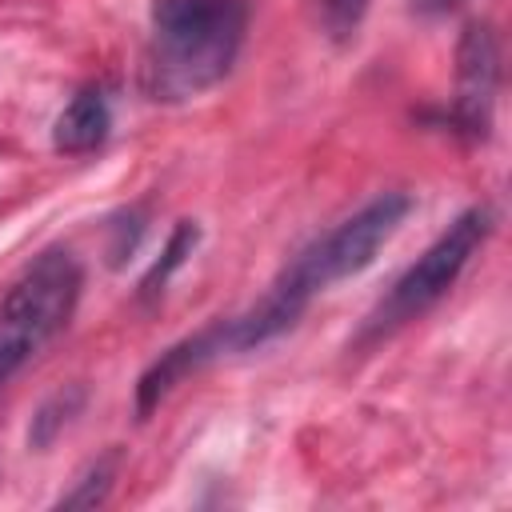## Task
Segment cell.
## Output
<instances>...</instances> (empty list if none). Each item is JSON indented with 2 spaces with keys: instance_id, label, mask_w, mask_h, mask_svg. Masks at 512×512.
I'll use <instances>...</instances> for the list:
<instances>
[{
  "instance_id": "1",
  "label": "cell",
  "mask_w": 512,
  "mask_h": 512,
  "mask_svg": "<svg viewBox=\"0 0 512 512\" xmlns=\"http://www.w3.org/2000/svg\"><path fill=\"white\" fill-rule=\"evenodd\" d=\"M408 212H412V196L380 192L360 212H352L348 220L328 228L320 240H312L276 276V284L260 296L256 308H248L244 316L220 320L224 324V348L228 352H248V348H260V344L276 340L280 332H288L320 292H328L332 284L364 272L376 260V252L396 236V228L408 220Z\"/></svg>"
},
{
  "instance_id": "2",
  "label": "cell",
  "mask_w": 512,
  "mask_h": 512,
  "mask_svg": "<svg viewBox=\"0 0 512 512\" xmlns=\"http://www.w3.org/2000/svg\"><path fill=\"white\" fill-rule=\"evenodd\" d=\"M248 0H156L144 52L152 100H192L216 88L248 36Z\"/></svg>"
},
{
  "instance_id": "3",
  "label": "cell",
  "mask_w": 512,
  "mask_h": 512,
  "mask_svg": "<svg viewBox=\"0 0 512 512\" xmlns=\"http://www.w3.org/2000/svg\"><path fill=\"white\" fill-rule=\"evenodd\" d=\"M84 288L80 260L68 248L40 252L0 304V384H8L76 312Z\"/></svg>"
},
{
  "instance_id": "4",
  "label": "cell",
  "mask_w": 512,
  "mask_h": 512,
  "mask_svg": "<svg viewBox=\"0 0 512 512\" xmlns=\"http://www.w3.org/2000/svg\"><path fill=\"white\" fill-rule=\"evenodd\" d=\"M492 232V208H464L420 256L416 264H408L396 284L384 292V300L364 316L356 344H376L392 332H400L404 324L420 320L428 308H436L448 288L460 280V272L468 268V260L476 256V248L488 240Z\"/></svg>"
},
{
  "instance_id": "5",
  "label": "cell",
  "mask_w": 512,
  "mask_h": 512,
  "mask_svg": "<svg viewBox=\"0 0 512 512\" xmlns=\"http://www.w3.org/2000/svg\"><path fill=\"white\" fill-rule=\"evenodd\" d=\"M500 88V44L492 24L472 20L456 48V96H452V124L468 140H484L492 128Z\"/></svg>"
},
{
  "instance_id": "6",
  "label": "cell",
  "mask_w": 512,
  "mask_h": 512,
  "mask_svg": "<svg viewBox=\"0 0 512 512\" xmlns=\"http://www.w3.org/2000/svg\"><path fill=\"white\" fill-rule=\"evenodd\" d=\"M216 356H224V332H220V320L208 324V328H200L196 336L172 344L168 352H160V360H156V364L140 376V384H136V412L148 416V412L172 392V384H180L188 372H196L200 364H208V360H216Z\"/></svg>"
},
{
  "instance_id": "7",
  "label": "cell",
  "mask_w": 512,
  "mask_h": 512,
  "mask_svg": "<svg viewBox=\"0 0 512 512\" xmlns=\"http://www.w3.org/2000/svg\"><path fill=\"white\" fill-rule=\"evenodd\" d=\"M112 132V104L104 88H80L64 112L52 124V148L64 156H84L92 148H100Z\"/></svg>"
},
{
  "instance_id": "8",
  "label": "cell",
  "mask_w": 512,
  "mask_h": 512,
  "mask_svg": "<svg viewBox=\"0 0 512 512\" xmlns=\"http://www.w3.org/2000/svg\"><path fill=\"white\" fill-rule=\"evenodd\" d=\"M196 224L192 220H180L176 228H172V236H168V244H164V252H160V260L144 272V280H140V296L148 300V296H160L164 292V284H168V276L192 256V248H196Z\"/></svg>"
},
{
  "instance_id": "9",
  "label": "cell",
  "mask_w": 512,
  "mask_h": 512,
  "mask_svg": "<svg viewBox=\"0 0 512 512\" xmlns=\"http://www.w3.org/2000/svg\"><path fill=\"white\" fill-rule=\"evenodd\" d=\"M80 404H84V388H68V392H56L36 416H32V444L36 448H44V444H52L56 440V432L80 412Z\"/></svg>"
},
{
  "instance_id": "10",
  "label": "cell",
  "mask_w": 512,
  "mask_h": 512,
  "mask_svg": "<svg viewBox=\"0 0 512 512\" xmlns=\"http://www.w3.org/2000/svg\"><path fill=\"white\" fill-rule=\"evenodd\" d=\"M112 480H116V452H108L104 460H96L80 476V484L68 496H60V508H96V504H104L108 492H112Z\"/></svg>"
},
{
  "instance_id": "11",
  "label": "cell",
  "mask_w": 512,
  "mask_h": 512,
  "mask_svg": "<svg viewBox=\"0 0 512 512\" xmlns=\"http://www.w3.org/2000/svg\"><path fill=\"white\" fill-rule=\"evenodd\" d=\"M368 12V0H320V16H324V28L332 40H352L360 20Z\"/></svg>"
},
{
  "instance_id": "12",
  "label": "cell",
  "mask_w": 512,
  "mask_h": 512,
  "mask_svg": "<svg viewBox=\"0 0 512 512\" xmlns=\"http://www.w3.org/2000/svg\"><path fill=\"white\" fill-rule=\"evenodd\" d=\"M408 4H412L416 16H428V20H432V16H448V12H456V8L468 4V0H408Z\"/></svg>"
}]
</instances>
